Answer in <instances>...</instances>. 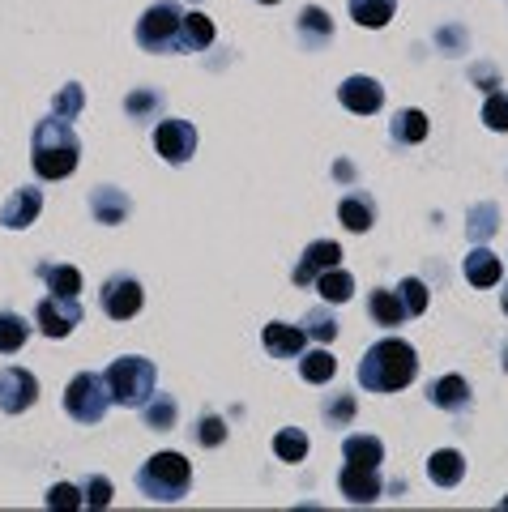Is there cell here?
<instances>
[{
  "mask_svg": "<svg viewBox=\"0 0 508 512\" xmlns=\"http://www.w3.org/2000/svg\"><path fill=\"white\" fill-rule=\"evenodd\" d=\"M39 210H43V192L39 188H18L5 205H0V227L22 231V227H30V222L39 218Z\"/></svg>",
  "mask_w": 508,
  "mask_h": 512,
  "instance_id": "obj_13",
  "label": "cell"
},
{
  "mask_svg": "<svg viewBox=\"0 0 508 512\" xmlns=\"http://www.w3.org/2000/svg\"><path fill=\"white\" fill-rule=\"evenodd\" d=\"M39 397V380L26 372V367H5L0 372V410L5 414H22L35 406Z\"/></svg>",
  "mask_w": 508,
  "mask_h": 512,
  "instance_id": "obj_9",
  "label": "cell"
},
{
  "mask_svg": "<svg viewBox=\"0 0 508 512\" xmlns=\"http://www.w3.org/2000/svg\"><path fill=\"white\" fill-rule=\"evenodd\" d=\"M368 312L376 316V325H402L406 320V308H402V299H398V291H372V299H368Z\"/></svg>",
  "mask_w": 508,
  "mask_h": 512,
  "instance_id": "obj_27",
  "label": "cell"
},
{
  "mask_svg": "<svg viewBox=\"0 0 508 512\" xmlns=\"http://www.w3.org/2000/svg\"><path fill=\"white\" fill-rule=\"evenodd\" d=\"M389 137L398 141V146H419V141L427 137V116H423V111H415V107L398 111L393 124H389Z\"/></svg>",
  "mask_w": 508,
  "mask_h": 512,
  "instance_id": "obj_22",
  "label": "cell"
},
{
  "mask_svg": "<svg viewBox=\"0 0 508 512\" xmlns=\"http://www.w3.org/2000/svg\"><path fill=\"white\" fill-rule=\"evenodd\" d=\"M39 278L47 282L52 295H77L82 291V274L73 265H39Z\"/></svg>",
  "mask_w": 508,
  "mask_h": 512,
  "instance_id": "obj_26",
  "label": "cell"
},
{
  "mask_svg": "<svg viewBox=\"0 0 508 512\" xmlns=\"http://www.w3.org/2000/svg\"><path fill=\"white\" fill-rule=\"evenodd\" d=\"M99 303L111 320H129L141 312V303H146V291H141L137 278H111L103 291H99Z\"/></svg>",
  "mask_w": 508,
  "mask_h": 512,
  "instance_id": "obj_10",
  "label": "cell"
},
{
  "mask_svg": "<svg viewBox=\"0 0 508 512\" xmlns=\"http://www.w3.org/2000/svg\"><path fill=\"white\" fill-rule=\"evenodd\" d=\"M504 278V265H500V256L483 248V244H474L470 256H466V282L470 286H496Z\"/></svg>",
  "mask_w": 508,
  "mask_h": 512,
  "instance_id": "obj_17",
  "label": "cell"
},
{
  "mask_svg": "<svg viewBox=\"0 0 508 512\" xmlns=\"http://www.w3.org/2000/svg\"><path fill=\"white\" fill-rule=\"evenodd\" d=\"M82 504H90V508H107L111 504V483H107V478H90Z\"/></svg>",
  "mask_w": 508,
  "mask_h": 512,
  "instance_id": "obj_42",
  "label": "cell"
},
{
  "mask_svg": "<svg viewBox=\"0 0 508 512\" xmlns=\"http://www.w3.org/2000/svg\"><path fill=\"white\" fill-rule=\"evenodd\" d=\"M154 150L163 154L171 167L188 163V158L197 154V128L188 124V120H163V124L154 128Z\"/></svg>",
  "mask_w": 508,
  "mask_h": 512,
  "instance_id": "obj_8",
  "label": "cell"
},
{
  "mask_svg": "<svg viewBox=\"0 0 508 512\" xmlns=\"http://www.w3.org/2000/svg\"><path fill=\"white\" fill-rule=\"evenodd\" d=\"M333 372H338V359H333L329 350H308V359H299V376L308 384H325V380H333Z\"/></svg>",
  "mask_w": 508,
  "mask_h": 512,
  "instance_id": "obj_30",
  "label": "cell"
},
{
  "mask_svg": "<svg viewBox=\"0 0 508 512\" xmlns=\"http://www.w3.org/2000/svg\"><path fill=\"white\" fill-rule=\"evenodd\" d=\"M197 440H201L205 448H218L222 440H227V423H222L218 414H205V419L197 423Z\"/></svg>",
  "mask_w": 508,
  "mask_h": 512,
  "instance_id": "obj_40",
  "label": "cell"
},
{
  "mask_svg": "<svg viewBox=\"0 0 508 512\" xmlns=\"http://www.w3.org/2000/svg\"><path fill=\"white\" fill-rule=\"evenodd\" d=\"M338 222H342L346 231H355V235L372 231V222H376V205H372L368 192H351V197H342V201H338Z\"/></svg>",
  "mask_w": 508,
  "mask_h": 512,
  "instance_id": "obj_16",
  "label": "cell"
},
{
  "mask_svg": "<svg viewBox=\"0 0 508 512\" xmlns=\"http://www.w3.org/2000/svg\"><path fill=\"white\" fill-rule=\"evenodd\" d=\"M176 402H171L167 393H154L150 402H146V427H154V431H167V427H176Z\"/></svg>",
  "mask_w": 508,
  "mask_h": 512,
  "instance_id": "obj_34",
  "label": "cell"
},
{
  "mask_svg": "<svg viewBox=\"0 0 508 512\" xmlns=\"http://www.w3.org/2000/svg\"><path fill=\"white\" fill-rule=\"evenodd\" d=\"M299 39L308 47H325L333 39V18L325 9H304L299 13Z\"/></svg>",
  "mask_w": 508,
  "mask_h": 512,
  "instance_id": "obj_24",
  "label": "cell"
},
{
  "mask_svg": "<svg viewBox=\"0 0 508 512\" xmlns=\"http://www.w3.org/2000/svg\"><path fill=\"white\" fill-rule=\"evenodd\" d=\"M137 487L150 495L154 504H176L193 487V466L180 453H154L146 466L137 470Z\"/></svg>",
  "mask_w": 508,
  "mask_h": 512,
  "instance_id": "obj_3",
  "label": "cell"
},
{
  "mask_svg": "<svg viewBox=\"0 0 508 512\" xmlns=\"http://www.w3.org/2000/svg\"><path fill=\"white\" fill-rule=\"evenodd\" d=\"M342 495L351 504H376L380 500V470H368V466H351L346 461V470H342Z\"/></svg>",
  "mask_w": 508,
  "mask_h": 512,
  "instance_id": "obj_14",
  "label": "cell"
},
{
  "mask_svg": "<svg viewBox=\"0 0 508 512\" xmlns=\"http://www.w3.org/2000/svg\"><path fill=\"white\" fill-rule=\"evenodd\" d=\"M427 478H432L436 487H457L466 478V457L457 453V448H436L432 461H427Z\"/></svg>",
  "mask_w": 508,
  "mask_h": 512,
  "instance_id": "obj_18",
  "label": "cell"
},
{
  "mask_svg": "<svg viewBox=\"0 0 508 512\" xmlns=\"http://www.w3.org/2000/svg\"><path fill=\"white\" fill-rule=\"evenodd\" d=\"M124 111H129L137 124H146V120H154L158 111H163V99H158L154 90H137V94H129V99H124Z\"/></svg>",
  "mask_w": 508,
  "mask_h": 512,
  "instance_id": "obj_35",
  "label": "cell"
},
{
  "mask_svg": "<svg viewBox=\"0 0 508 512\" xmlns=\"http://www.w3.org/2000/svg\"><path fill=\"white\" fill-rule=\"evenodd\" d=\"M333 265H342V248L333 244V239H321V244H312L304 256H299V265H295L291 278H295V286H308V282H316Z\"/></svg>",
  "mask_w": 508,
  "mask_h": 512,
  "instance_id": "obj_12",
  "label": "cell"
},
{
  "mask_svg": "<svg viewBox=\"0 0 508 512\" xmlns=\"http://www.w3.org/2000/svg\"><path fill=\"white\" fill-rule=\"evenodd\" d=\"M82 107H86V90L77 86V82H69V86H60V90H56L52 116H60V120H77V116H82Z\"/></svg>",
  "mask_w": 508,
  "mask_h": 512,
  "instance_id": "obj_32",
  "label": "cell"
},
{
  "mask_svg": "<svg viewBox=\"0 0 508 512\" xmlns=\"http://www.w3.org/2000/svg\"><path fill=\"white\" fill-rule=\"evenodd\" d=\"M214 43V22L205 13H184V52H201Z\"/></svg>",
  "mask_w": 508,
  "mask_h": 512,
  "instance_id": "obj_31",
  "label": "cell"
},
{
  "mask_svg": "<svg viewBox=\"0 0 508 512\" xmlns=\"http://www.w3.org/2000/svg\"><path fill=\"white\" fill-rule=\"evenodd\" d=\"M427 397H432V406H440V410H466L470 406V384L462 376H440V380H432Z\"/></svg>",
  "mask_w": 508,
  "mask_h": 512,
  "instance_id": "obj_20",
  "label": "cell"
},
{
  "mask_svg": "<svg viewBox=\"0 0 508 512\" xmlns=\"http://www.w3.org/2000/svg\"><path fill=\"white\" fill-rule=\"evenodd\" d=\"M35 325L43 338H69L82 325V303H77V295H43L35 308Z\"/></svg>",
  "mask_w": 508,
  "mask_h": 512,
  "instance_id": "obj_7",
  "label": "cell"
},
{
  "mask_svg": "<svg viewBox=\"0 0 508 512\" xmlns=\"http://www.w3.org/2000/svg\"><path fill=\"white\" fill-rule=\"evenodd\" d=\"M304 333H308V338H316V342H333V338H338V320H333L329 308H312L304 316Z\"/></svg>",
  "mask_w": 508,
  "mask_h": 512,
  "instance_id": "obj_36",
  "label": "cell"
},
{
  "mask_svg": "<svg viewBox=\"0 0 508 512\" xmlns=\"http://www.w3.org/2000/svg\"><path fill=\"white\" fill-rule=\"evenodd\" d=\"M107 406H111V393H107V380L99 372H82V376L69 380V389H65L69 419H77V423H99L103 414H107Z\"/></svg>",
  "mask_w": 508,
  "mask_h": 512,
  "instance_id": "obj_6",
  "label": "cell"
},
{
  "mask_svg": "<svg viewBox=\"0 0 508 512\" xmlns=\"http://www.w3.org/2000/svg\"><path fill=\"white\" fill-rule=\"evenodd\" d=\"M500 205L496 201H483V205H474L470 210V239L474 244H487L491 235H496V227H500Z\"/></svg>",
  "mask_w": 508,
  "mask_h": 512,
  "instance_id": "obj_29",
  "label": "cell"
},
{
  "mask_svg": "<svg viewBox=\"0 0 508 512\" xmlns=\"http://www.w3.org/2000/svg\"><path fill=\"white\" fill-rule=\"evenodd\" d=\"M500 508H508V495H504V500H500Z\"/></svg>",
  "mask_w": 508,
  "mask_h": 512,
  "instance_id": "obj_46",
  "label": "cell"
},
{
  "mask_svg": "<svg viewBox=\"0 0 508 512\" xmlns=\"http://www.w3.org/2000/svg\"><path fill=\"white\" fill-rule=\"evenodd\" d=\"M504 372H508V350H504Z\"/></svg>",
  "mask_w": 508,
  "mask_h": 512,
  "instance_id": "obj_44",
  "label": "cell"
},
{
  "mask_svg": "<svg viewBox=\"0 0 508 512\" xmlns=\"http://www.w3.org/2000/svg\"><path fill=\"white\" fill-rule=\"evenodd\" d=\"M338 99L346 111H355V116H376L380 103H385V90H380L376 77H346L338 86Z\"/></svg>",
  "mask_w": 508,
  "mask_h": 512,
  "instance_id": "obj_11",
  "label": "cell"
},
{
  "mask_svg": "<svg viewBox=\"0 0 508 512\" xmlns=\"http://www.w3.org/2000/svg\"><path fill=\"white\" fill-rule=\"evenodd\" d=\"M77 504H82V491H77L73 483H56L52 491H47V508L52 512H73Z\"/></svg>",
  "mask_w": 508,
  "mask_h": 512,
  "instance_id": "obj_39",
  "label": "cell"
},
{
  "mask_svg": "<svg viewBox=\"0 0 508 512\" xmlns=\"http://www.w3.org/2000/svg\"><path fill=\"white\" fill-rule=\"evenodd\" d=\"M137 43L146 52H184V9L176 0L146 9V18L137 22Z\"/></svg>",
  "mask_w": 508,
  "mask_h": 512,
  "instance_id": "obj_5",
  "label": "cell"
},
{
  "mask_svg": "<svg viewBox=\"0 0 508 512\" xmlns=\"http://www.w3.org/2000/svg\"><path fill=\"white\" fill-rule=\"evenodd\" d=\"M312 286H316V291H321V295H325V303H346V299H351V295H355V278H351V274H346V269H342V265H333V269H325V274H321V278H316Z\"/></svg>",
  "mask_w": 508,
  "mask_h": 512,
  "instance_id": "obj_25",
  "label": "cell"
},
{
  "mask_svg": "<svg viewBox=\"0 0 508 512\" xmlns=\"http://www.w3.org/2000/svg\"><path fill=\"white\" fill-rule=\"evenodd\" d=\"M500 308H504V316H508V291H504V295H500Z\"/></svg>",
  "mask_w": 508,
  "mask_h": 512,
  "instance_id": "obj_43",
  "label": "cell"
},
{
  "mask_svg": "<svg viewBox=\"0 0 508 512\" xmlns=\"http://www.w3.org/2000/svg\"><path fill=\"white\" fill-rule=\"evenodd\" d=\"M77 158H82V141H77L73 124L60 116H47L35 124V137H30V163H35L39 180H65L77 171Z\"/></svg>",
  "mask_w": 508,
  "mask_h": 512,
  "instance_id": "obj_1",
  "label": "cell"
},
{
  "mask_svg": "<svg viewBox=\"0 0 508 512\" xmlns=\"http://www.w3.org/2000/svg\"><path fill=\"white\" fill-rule=\"evenodd\" d=\"M415 376H419V355H415V346L402 338L376 342L359 363V384L368 393H398Z\"/></svg>",
  "mask_w": 508,
  "mask_h": 512,
  "instance_id": "obj_2",
  "label": "cell"
},
{
  "mask_svg": "<svg viewBox=\"0 0 508 512\" xmlns=\"http://www.w3.org/2000/svg\"><path fill=\"white\" fill-rule=\"evenodd\" d=\"M90 210H94V218L99 222H107V227H116V222H124L129 218V197H124L120 188H94L90 192Z\"/></svg>",
  "mask_w": 508,
  "mask_h": 512,
  "instance_id": "obj_19",
  "label": "cell"
},
{
  "mask_svg": "<svg viewBox=\"0 0 508 512\" xmlns=\"http://www.w3.org/2000/svg\"><path fill=\"white\" fill-rule=\"evenodd\" d=\"M483 124L491 128V133H508V94H487L483 103Z\"/></svg>",
  "mask_w": 508,
  "mask_h": 512,
  "instance_id": "obj_38",
  "label": "cell"
},
{
  "mask_svg": "<svg viewBox=\"0 0 508 512\" xmlns=\"http://www.w3.org/2000/svg\"><path fill=\"white\" fill-rule=\"evenodd\" d=\"M261 5H278V0H261Z\"/></svg>",
  "mask_w": 508,
  "mask_h": 512,
  "instance_id": "obj_45",
  "label": "cell"
},
{
  "mask_svg": "<svg viewBox=\"0 0 508 512\" xmlns=\"http://www.w3.org/2000/svg\"><path fill=\"white\" fill-rule=\"evenodd\" d=\"M342 457L351 461V466L380 470V461H385V444H380L376 436H346V444H342Z\"/></svg>",
  "mask_w": 508,
  "mask_h": 512,
  "instance_id": "obj_21",
  "label": "cell"
},
{
  "mask_svg": "<svg viewBox=\"0 0 508 512\" xmlns=\"http://www.w3.org/2000/svg\"><path fill=\"white\" fill-rule=\"evenodd\" d=\"M30 338V325L18 316V312H0V355H13V350H22Z\"/></svg>",
  "mask_w": 508,
  "mask_h": 512,
  "instance_id": "obj_28",
  "label": "cell"
},
{
  "mask_svg": "<svg viewBox=\"0 0 508 512\" xmlns=\"http://www.w3.org/2000/svg\"><path fill=\"white\" fill-rule=\"evenodd\" d=\"M103 380H107L111 402L124 406V410H137V406H146L150 397H154V380H158V372H154V363H150V359L124 355V359H116V363L107 367Z\"/></svg>",
  "mask_w": 508,
  "mask_h": 512,
  "instance_id": "obj_4",
  "label": "cell"
},
{
  "mask_svg": "<svg viewBox=\"0 0 508 512\" xmlns=\"http://www.w3.org/2000/svg\"><path fill=\"white\" fill-rule=\"evenodd\" d=\"M261 342H265V350H269L274 359H295L299 350L308 346V333L295 329V325H282V320H274V325H265Z\"/></svg>",
  "mask_w": 508,
  "mask_h": 512,
  "instance_id": "obj_15",
  "label": "cell"
},
{
  "mask_svg": "<svg viewBox=\"0 0 508 512\" xmlns=\"http://www.w3.org/2000/svg\"><path fill=\"white\" fill-rule=\"evenodd\" d=\"M393 13H398V0H351V18L368 30L389 26Z\"/></svg>",
  "mask_w": 508,
  "mask_h": 512,
  "instance_id": "obj_23",
  "label": "cell"
},
{
  "mask_svg": "<svg viewBox=\"0 0 508 512\" xmlns=\"http://www.w3.org/2000/svg\"><path fill=\"white\" fill-rule=\"evenodd\" d=\"M398 299H402L406 316H423L427 312V286L419 278H402L398 282Z\"/></svg>",
  "mask_w": 508,
  "mask_h": 512,
  "instance_id": "obj_37",
  "label": "cell"
},
{
  "mask_svg": "<svg viewBox=\"0 0 508 512\" xmlns=\"http://www.w3.org/2000/svg\"><path fill=\"white\" fill-rule=\"evenodd\" d=\"M274 453L282 461H304L308 457V436L299 427H282L278 436H274Z\"/></svg>",
  "mask_w": 508,
  "mask_h": 512,
  "instance_id": "obj_33",
  "label": "cell"
},
{
  "mask_svg": "<svg viewBox=\"0 0 508 512\" xmlns=\"http://www.w3.org/2000/svg\"><path fill=\"white\" fill-rule=\"evenodd\" d=\"M325 419H329L333 427H338V423H351V419H355V402H351V397H329V402H325Z\"/></svg>",
  "mask_w": 508,
  "mask_h": 512,
  "instance_id": "obj_41",
  "label": "cell"
}]
</instances>
